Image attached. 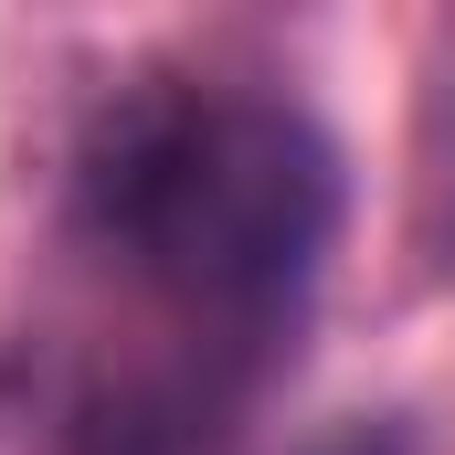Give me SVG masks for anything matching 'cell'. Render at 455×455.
I'll return each instance as SVG.
<instances>
[{
  "mask_svg": "<svg viewBox=\"0 0 455 455\" xmlns=\"http://www.w3.org/2000/svg\"><path fill=\"white\" fill-rule=\"evenodd\" d=\"M75 223L138 297L170 307V339L265 371L339 243V148L286 96L159 75L96 116Z\"/></svg>",
  "mask_w": 455,
  "mask_h": 455,
  "instance_id": "6da1fadb",
  "label": "cell"
},
{
  "mask_svg": "<svg viewBox=\"0 0 455 455\" xmlns=\"http://www.w3.org/2000/svg\"><path fill=\"white\" fill-rule=\"evenodd\" d=\"M307 455H413V435H403L392 413H371V424H339V435H318Z\"/></svg>",
  "mask_w": 455,
  "mask_h": 455,
  "instance_id": "7a4b0ae2",
  "label": "cell"
},
{
  "mask_svg": "<svg viewBox=\"0 0 455 455\" xmlns=\"http://www.w3.org/2000/svg\"><path fill=\"white\" fill-rule=\"evenodd\" d=\"M445 180H455V170H445Z\"/></svg>",
  "mask_w": 455,
  "mask_h": 455,
  "instance_id": "3957f363",
  "label": "cell"
}]
</instances>
